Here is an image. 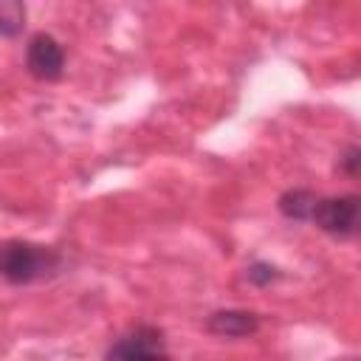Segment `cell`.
Wrapping results in <instances>:
<instances>
[{
	"instance_id": "6da1fadb",
	"label": "cell",
	"mask_w": 361,
	"mask_h": 361,
	"mask_svg": "<svg viewBox=\"0 0 361 361\" xmlns=\"http://www.w3.org/2000/svg\"><path fill=\"white\" fill-rule=\"evenodd\" d=\"M62 257L54 248L11 240L0 245V276L11 285H31L39 279H48L59 271Z\"/></svg>"
},
{
	"instance_id": "7a4b0ae2",
	"label": "cell",
	"mask_w": 361,
	"mask_h": 361,
	"mask_svg": "<svg viewBox=\"0 0 361 361\" xmlns=\"http://www.w3.org/2000/svg\"><path fill=\"white\" fill-rule=\"evenodd\" d=\"M310 223H316L322 231L333 237H350L358 226V197L355 195H338V197L319 195L310 212Z\"/></svg>"
},
{
	"instance_id": "3957f363",
	"label": "cell",
	"mask_w": 361,
	"mask_h": 361,
	"mask_svg": "<svg viewBox=\"0 0 361 361\" xmlns=\"http://www.w3.org/2000/svg\"><path fill=\"white\" fill-rule=\"evenodd\" d=\"M25 68L34 79L54 82L65 71V51L51 34H34L25 48Z\"/></svg>"
},
{
	"instance_id": "277c9868",
	"label": "cell",
	"mask_w": 361,
	"mask_h": 361,
	"mask_svg": "<svg viewBox=\"0 0 361 361\" xmlns=\"http://www.w3.org/2000/svg\"><path fill=\"white\" fill-rule=\"evenodd\" d=\"M164 355H166L164 333L149 324H141V327L124 333L107 350V358H164Z\"/></svg>"
},
{
	"instance_id": "5b68a950",
	"label": "cell",
	"mask_w": 361,
	"mask_h": 361,
	"mask_svg": "<svg viewBox=\"0 0 361 361\" xmlns=\"http://www.w3.org/2000/svg\"><path fill=\"white\" fill-rule=\"evenodd\" d=\"M209 333L214 336H226V338H245L254 336L259 330V316L254 310H240V307H228V310H214L206 319Z\"/></svg>"
},
{
	"instance_id": "8992f818",
	"label": "cell",
	"mask_w": 361,
	"mask_h": 361,
	"mask_svg": "<svg viewBox=\"0 0 361 361\" xmlns=\"http://www.w3.org/2000/svg\"><path fill=\"white\" fill-rule=\"evenodd\" d=\"M319 195L310 192V189H288L282 197H279V212L288 217V220H310V212L316 206Z\"/></svg>"
},
{
	"instance_id": "52a82bcc",
	"label": "cell",
	"mask_w": 361,
	"mask_h": 361,
	"mask_svg": "<svg viewBox=\"0 0 361 361\" xmlns=\"http://www.w3.org/2000/svg\"><path fill=\"white\" fill-rule=\"evenodd\" d=\"M25 25L23 0H0V37H17Z\"/></svg>"
},
{
	"instance_id": "ba28073f",
	"label": "cell",
	"mask_w": 361,
	"mask_h": 361,
	"mask_svg": "<svg viewBox=\"0 0 361 361\" xmlns=\"http://www.w3.org/2000/svg\"><path fill=\"white\" fill-rule=\"evenodd\" d=\"M245 276H248V282H251V285H257V288H265V285L276 282V279H279L282 274H279V268H276V265H271V262H262V259H257V262H251V265H248Z\"/></svg>"
},
{
	"instance_id": "9c48e42d",
	"label": "cell",
	"mask_w": 361,
	"mask_h": 361,
	"mask_svg": "<svg viewBox=\"0 0 361 361\" xmlns=\"http://www.w3.org/2000/svg\"><path fill=\"white\" fill-rule=\"evenodd\" d=\"M358 155H361L358 147H350V149L338 158V164H341V169H344L347 175H358Z\"/></svg>"
}]
</instances>
